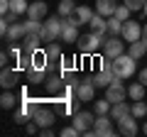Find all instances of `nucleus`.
<instances>
[{
  "label": "nucleus",
  "instance_id": "f257e3e1",
  "mask_svg": "<svg viewBox=\"0 0 147 137\" xmlns=\"http://www.w3.org/2000/svg\"><path fill=\"white\" fill-rule=\"evenodd\" d=\"M135 56H130V54H120L118 59H113V74L118 76V79H132V74H135Z\"/></svg>",
  "mask_w": 147,
  "mask_h": 137
},
{
  "label": "nucleus",
  "instance_id": "f03ea898",
  "mask_svg": "<svg viewBox=\"0 0 147 137\" xmlns=\"http://www.w3.org/2000/svg\"><path fill=\"white\" fill-rule=\"evenodd\" d=\"M61 25H64V17L61 15H57V17H49L47 22L42 25V39H44V44H52V42H57V39H61Z\"/></svg>",
  "mask_w": 147,
  "mask_h": 137
},
{
  "label": "nucleus",
  "instance_id": "7ed1b4c3",
  "mask_svg": "<svg viewBox=\"0 0 147 137\" xmlns=\"http://www.w3.org/2000/svg\"><path fill=\"white\" fill-rule=\"evenodd\" d=\"M113 137L115 130H113V118L110 115H96V122H93V130L86 132V137Z\"/></svg>",
  "mask_w": 147,
  "mask_h": 137
},
{
  "label": "nucleus",
  "instance_id": "20e7f679",
  "mask_svg": "<svg viewBox=\"0 0 147 137\" xmlns=\"http://www.w3.org/2000/svg\"><path fill=\"white\" fill-rule=\"evenodd\" d=\"M79 52L81 54H96L100 47H103V37L100 34H96V32H91V34H84V37H79Z\"/></svg>",
  "mask_w": 147,
  "mask_h": 137
},
{
  "label": "nucleus",
  "instance_id": "39448f33",
  "mask_svg": "<svg viewBox=\"0 0 147 137\" xmlns=\"http://www.w3.org/2000/svg\"><path fill=\"white\" fill-rule=\"evenodd\" d=\"M120 54H125V44L115 37V34H108L103 37V56L108 59H118Z\"/></svg>",
  "mask_w": 147,
  "mask_h": 137
},
{
  "label": "nucleus",
  "instance_id": "423d86ee",
  "mask_svg": "<svg viewBox=\"0 0 147 137\" xmlns=\"http://www.w3.org/2000/svg\"><path fill=\"white\" fill-rule=\"evenodd\" d=\"M120 37H123V42H127V44L142 39V25H140V22H135V20H125V22H123Z\"/></svg>",
  "mask_w": 147,
  "mask_h": 137
},
{
  "label": "nucleus",
  "instance_id": "0eeeda50",
  "mask_svg": "<svg viewBox=\"0 0 147 137\" xmlns=\"http://www.w3.org/2000/svg\"><path fill=\"white\" fill-rule=\"evenodd\" d=\"M61 42H66V44L79 42V25H76V20H74L71 15L64 17V25H61Z\"/></svg>",
  "mask_w": 147,
  "mask_h": 137
},
{
  "label": "nucleus",
  "instance_id": "6e6552de",
  "mask_svg": "<svg viewBox=\"0 0 147 137\" xmlns=\"http://www.w3.org/2000/svg\"><path fill=\"white\" fill-rule=\"evenodd\" d=\"M105 98H108L110 103H120V100L127 98V88L123 86V79H115L108 88H105Z\"/></svg>",
  "mask_w": 147,
  "mask_h": 137
},
{
  "label": "nucleus",
  "instance_id": "1a4fd4ad",
  "mask_svg": "<svg viewBox=\"0 0 147 137\" xmlns=\"http://www.w3.org/2000/svg\"><path fill=\"white\" fill-rule=\"evenodd\" d=\"M93 113H86V110H79V113H74V125H76V130L81 132V135H86L88 130H93Z\"/></svg>",
  "mask_w": 147,
  "mask_h": 137
},
{
  "label": "nucleus",
  "instance_id": "9d476101",
  "mask_svg": "<svg viewBox=\"0 0 147 137\" xmlns=\"http://www.w3.org/2000/svg\"><path fill=\"white\" fill-rule=\"evenodd\" d=\"M76 98L81 103H93L96 100V83L93 81H81L79 88H76Z\"/></svg>",
  "mask_w": 147,
  "mask_h": 137
},
{
  "label": "nucleus",
  "instance_id": "9b49d317",
  "mask_svg": "<svg viewBox=\"0 0 147 137\" xmlns=\"http://www.w3.org/2000/svg\"><path fill=\"white\" fill-rule=\"evenodd\" d=\"M118 132L125 135V137H135L137 135V118L130 113V115H125L123 120H118Z\"/></svg>",
  "mask_w": 147,
  "mask_h": 137
},
{
  "label": "nucleus",
  "instance_id": "f8f14e48",
  "mask_svg": "<svg viewBox=\"0 0 147 137\" xmlns=\"http://www.w3.org/2000/svg\"><path fill=\"white\" fill-rule=\"evenodd\" d=\"M44 39L42 34H25V39H22V52L25 54H34L37 49H42Z\"/></svg>",
  "mask_w": 147,
  "mask_h": 137
},
{
  "label": "nucleus",
  "instance_id": "ddd939ff",
  "mask_svg": "<svg viewBox=\"0 0 147 137\" xmlns=\"http://www.w3.org/2000/svg\"><path fill=\"white\" fill-rule=\"evenodd\" d=\"M49 12L47 3L44 0H34V3H30V7H27V17H32V20H44Z\"/></svg>",
  "mask_w": 147,
  "mask_h": 137
},
{
  "label": "nucleus",
  "instance_id": "4468645a",
  "mask_svg": "<svg viewBox=\"0 0 147 137\" xmlns=\"http://www.w3.org/2000/svg\"><path fill=\"white\" fill-rule=\"evenodd\" d=\"M88 27H91V32H96V34H100V37H105V34H110V32H108V17L98 15V12H96V15L91 17Z\"/></svg>",
  "mask_w": 147,
  "mask_h": 137
},
{
  "label": "nucleus",
  "instance_id": "2eb2a0df",
  "mask_svg": "<svg viewBox=\"0 0 147 137\" xmlns=\"http://www.w3.org/2000/svg\"><path fill=\"white\" fill-rule=\"evenodd\" d=\"M93 15H96V12L91 10L88 5H79L76 10H74V15H71V17L76 20V25L81 27V25H88V22H91V17H93Z\"/></svg>",
  "mask_w": 147,
  "mask_h": 137
},
{
  "label": "nucleus",
  "instance_id": "dca6fc26",
  "mask_svg": "<svg viewBox=\"0 0 147 137\" xmlns=\"http://www.w3.org/2000/svg\"><path fill=\"white\" fill-rule=\"evenodd\" d=\"M17 79H20V74H17L15 68L3 66V74H0V83H3V88H15V86H17Z\"/></svg>",
  "mask_w": 147,
  "mask_h": 137
},
{
  "label": "nucleus",
  "instance_id": "f3484780",
  "mask_svg": "<svg viewBox=\"0 0 147 137\" xmlns=\"http://www.w3.org/2000/svg\"><path fill=\"white\" fill-rule=\"evenodd\" d=\"M25 34H27L25 22H12L10 30H7V34H5V39L7 42H20V39H25Z\"/></svg>",
  "mask_w": 147,
  "mask_h": 137
},
{
  "label": "nucleus",
  "instance_id": "a211bd4d",
  "mask_svg": "<svg viewBox=\"0 0 147 137\" xmlns=\"http://www.w3.org/2000/svg\"><path fill=\"white\" fill-rule=\"evenodd\" d=\"M44 88H47V93H61V88H64V76L61 74H54V76H49L47 81H44Z\"/></svg>",
  "mask_w": 147,
  "mask_h": 137
},
{
  "label": "nucleus",
  "instance_id": "6ab92c4d",
  "mask_svg": "<svg viewBox=\"0 0 147 137\" xmlns=\"http://www.w3.org/2000/svg\"><path fill=\"white\" fill-rule=\"evenodd\" d=\"M115 7H118L115 0H96V12H98V15H103V17L115 15Z\"/></svg>",
  "mask_w": 147,
  "mask_h": 137
},
{
  "label": "nucleus",
  "instance_id": "aec40b11",
  "mask_svg": "<svg viewBox=\"0 0 147 137\" xmlns=\"http://www.w3.org/2000/svg\"><path fill=\"white\" fill-rule=\"evenodd\" d=\"M130 110H132V105H127L125 100H120V103H113V108H110V118L113 120H123L125 115H130Z\"/></svg>",
  "mask_w": 147,
  "mask_h": 137
},
{
  "label": "nucleus",
  "instance_id": "412c9836",
  "mask_svg": "<svg viewBox=\"0 0 147 137\" xmlns=\"http://www.w3.org/2000/svg\"><path fill=\"white\" fill-rule=\"evenodd\" d=\"M47 81V68H27V83H44Z\"/></svg>",
  "mask_w": 147,
  "mask_h": 137
},
{
  "label": "nucleus",
  "instance_id": "4be33fe9",
  "mask_svg": "<svg viewBox=\"0 0 147 137\" xmlns=\"http://www.w3.org/2000/svg\"><path fill=\"white\" fill-rule=\"evenodd\" d=\"M127 54H130V56H135V59H142V56L147 54V42H145V39L132 42L130 47H127Z\"/></svg>",
  "mask_w": 147,
  "mask_h": 137
},
{
  "label": "nucleus",
  "instance_id": "5701e85b",
  "mask_svg": "<svg viewBox=\"0 0 147 137\" xmlns=\"http://www.w3.org/2000/svg\"><path fill=\"white\" fill-rule=\"evenodd\" d=\"M145 88H147V86L142 83V81L130 83V86H127V98H132V100H142V98H145Z\"/></svg>",
  "mask_w": 147,
  "mask_h": 137
},
{
  "label": "nucleus",
  "instance_id": "b1692460",
  "mask_svg": "<svg viewBox=\"0 0 147 137\" xmlns=\"http://www.w3.org/2000/svg\"><path fill=\"white\" fill-rule=\"evenodd\" d=\"M27 7H30L27 0H10V15H15V17L27 15Z\"/></svg>",
  "mask_w": 147,
  "mask_h": 137
},
{
  "label": "nucleus",
  "instance_id": "393cba45",
  "mask_svg": "<svg viewBox=\"0 0 147 137\" xmlns=\"http://www.w3.org/2000/svg\"><path fill=\"white\" fill-rule=\"evenodd\" d=\"M110 108H113V103H110L108 98L96 100V103H93V113H96V115H108V113H110Z\"/></svg>",
  "mask_w": 147,
  "mask_h": 137
},
{
  "label": "nucleus",
  "instance_id": "a878e982",
  "mask_svg": "<svg viewBox=\"0 0 147 137\" xmlns=\"http://www.w3.org/2000/svg\"><path fill=\"white\" fill-rule=\"evenodd\" d=\"M15 103H17L15 93H10V88H5V93L0 95V105L5 108V110H10V108H15Z\"/></svg>",
  "mask_w": 147,
  "mask_h": 137
},
{
  "label": "nucleus",
  "instance_id": "bb28decb",
  "mask_svg": "<svg viewBox=\"0 0 147 137\" xmlns=\"http://www.w3.org/2000/svg\"><path fill=\"white\" fill-rule=\"evenodd\" d=\"M108 32L118 37V34L123 32V20H118L115 15H110V17H108Z\"/></svg>",
  "mask_w": 147,
  "mask_h": 137
},
{
  "label": "nucleus",
  "instance_id": "cd10ccee",
  "mask_svg": "<svg viewBox=\"0 0 147 137\" xmlns=\"http://www.w3.org/2000/svg\"><path fill=\"white\" fill-rule=\"evenodd\" d=\"M44 52H47V56H49V64H54V61H59V59H61V49H59V44H47V49H44Z\"/></svg>",
  "mask_w": 147,
  "mask_h": 137
},
{
  "label": "nucleus",
  "instance_id": "c85d7f7f",
  "mask_svg": "<svg viewBox=\"0 0 147 137\" xmlns=\"http://www.w3.org/2000/svg\"><path fill=\"white\" fill-rule=\"evenodd\" d=\"M74 0H59V15L61 17H69V15H74Z\"/></svg>",
  "mask_w": 147,
  "mask_h": 137
},
{
  "label": "nucleus",
  "instance_id": "c756f323",
  "mask_svg": "<svg viewBox=\"0 0 147 137\" xmlns=\"http://www.w3.org/2000/svg\"><path fill=\"white\" fill-rule=\"evenodd\" d=\"M42 25H44L42 20H32L30 17V20L25 22V30H27V34H39V32H42Z\"/></svg>",
  "mask_w": 147,
  "mask_h": 137
},
{
  "label": "nucleus",
  "instance_id": "7c9ffc66",
  "mask_svg": "<svg viewBox=\"0 0 147 137\" xmlns=\"http://www.w3.org/2000/svg\"><path fill=\"white\" fill-rule=\"evenodd\" d=\"M132 115H135V118H145L147 115V103H145V100H132Z\"/></svg>",
  "mask_w": 147,
  "mask_h": 137
},
{
  "label": "nucleus",
  "instance_id": "2f4dec72",
  "mask_svg": "<svg viewBox=\"0 0 147 137\" xmlns=\"http://www.w3.org/2000/svg\"><path fill=\"white\" fill-rule=\"evenodd\" d=\"M12 120H15V125H27V120H32V115L25 110V108H17V110H15V118H12Z\"/></svg>",
  "mask_w": 147,
  "mask_h": 137
},
{
  "label": "nucleus",
  "instance_id": "473e14b6",
  "mask_svg": "<svg viewBox=\"0 0 147 137\" xmlns=\"http://www.w3.org/2000/svg\"><path fill=\"white\" fill-rule=\"evenodd\" d=\"M130 12H132V10L125 5V3L115 7V17H118V20H123V22H125V20H130Z\"/></svg>",
  "mask_w": 147,
  "mask_h": 137
},
{
  "label": "nucleus",
  "instance_id": "72a5a7b5",
  "mask_svg": "<svg viewBox=\"0 0 147 137\" xmlns=\"http://www.w3.org/2000/svg\"><path fill=\"white\" fill-rule=\"evenodd\" d=\"M123 3H125L132 12H142V10H145V3H147V0H123Z\"/></svg>",
  "mask_w": 147,
  "mask_h": 137
},
{
  "label": "nucleus",
  "instance_id": "f704fd0d",
  "mask_svg": "<svg viewBox=\"0 0 147 137\" xmlns=\"http://www.w3.org/2000/svg\"><path fill=\"white\" fill-rule=\"evenodd\" d=\"M76 135H81V132L76 130V125H71V127H64V130H61V137H76Z\"/></svg>",
  "mask_w": 147,
  "mask_h": 137
},
{
  "label": "nucleus",
  "instance_id": "c9c22d12",
  "mask_svg": "<svg viewBox=\"0 0 147 137\" xmlns=\"http://www.w3.org/2000/svg\"><path fill=\"white\" fill-rule=\"evenodd\" d=\"M0 12H3V15L10 12V0H0Z\"/></svg>",
  "mask_w": 147,
  "mask_h": 137
},
{
  "label": "nucleus",
  "instance_id": "e433bc0d",
  "mask_svg": "<svg viewBox=\"0 0 147 137\" xmlns=\"http://www.w3.org/2000/svg\"><path fill=\"white\" fill-rule=\"evenodd\" d=\"M39 135H42V137H52V135H54V127H42Z\"/></svg>",
  "mask_w": 147,
  "mask_h": 137
},
{
  "label": "nucleus",
  "instance_id": "4c0bfd02",
  "mask_svg": "<svg viewBox=\"0 0 147 137\" xmlns=\"http://www.w3.org/2000/svg\"><path fill=\"white\" fill-rule=\"evenodd\" d=\"M140 81H142V83L147 86V66H145V68H142V71H140Z\"/></svg>",
  "mask_w": 147,
  "mask_h": 137
},
{
  "label": "nucleus",
  "instance_id": "58836bf2",
  "mask_svg": "<svg viewBox=\"0 0 147 137\" xmlns=\"http://www.w3.org/2000/svg\"><path fill=\"white\" fill-rule=\"evenodd\" d=\"M0 64H3V66H7V52L0 54Z\"/></svg>",
  "mask_w": 147,
  "mask_h": 137
},
{
  "label": "nucleus",
  "instance_id": "ea45409f",
  "mask_svg": "<svg viewBox=\"0 0 147 137\" xmlns=\"http://www.w3.org/2000/svg\"><path fill=\"white\" fill-rule=\"evenodd\" d=\"M142 39H145V42H147V22H145V25H142Z\"/></svg>",
  "mask_w": 147,
  "mask_h": 137
},
{
  "label": "nucleus",
  "instance_id": "a19ab883",
  "mask_svg": "<svg viewBox=\"0 0 147 137\" xmlns=\"http://www.w3.org/2000/svg\"><path fill=\"white\" fill-rule=\"evenodd\" d=\"M142 132H145V135H147V120H145V127H142Z\"/></svg>",
  "mask_w": 147,
  "mask_h": 137
},
{
  "label": "nucleus",
  "instance_id": "79ce46f5",
  "mask_svg": "<svg viewBox=\"0 0 147 137\" xmlns=\"http://www.w3.org/2000/svg\"><path fill=\"white\" fill-rule=\"evenodd\" d=\"M142 15H145V17H147V3H145V10H142Z\"/></svg>",
  "mask_w": 147,
  "mask_h": 137
}]
</instances>
